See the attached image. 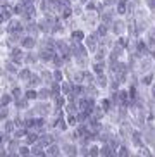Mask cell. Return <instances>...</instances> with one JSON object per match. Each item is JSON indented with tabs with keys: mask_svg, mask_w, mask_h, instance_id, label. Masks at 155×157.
I'll return each instance as SVG.
<instances>
[{
	"mask_svg": "<svg viewBox=\"0 0 155 157\" xmlns=\"http://www.w3.org/2000/svg\"><path fill=\"white\" fill-rule=\"evenodd\" d=\"M48 154H59V148H55V147H50V150H48Z\"/></svg>",
	"mask_w": 155,
	"mask_h": 157,
	"instance_id": "cell-7",
	"label": "cell"
},
{
	"mask_svg": "<svg viewBox=\"0 0 155 157\" xmlns=\"http://www.w3.org/2000/svg\"><path fill=\"white\" fill-rule=\"evenodd\" d=\"M26 97H28V98H35V97H36V93H35V92H28Z\"/></svg>",
	"mask_w": 155,
	"mask_h": 157,
	"instance_id": "cell-6",
	"label": "cell"
},
{
	"mask_svg": "<svg viewBox=\"0 0 155 157\" xmlns=\"http://www.w3.org/2000/svg\"><path fill=\"white\" fill-rule=\"evenodd\" d=\"M40 97L41 98H47V97H48V92H47V90H45V92H40Z\"/></svg>",
	"mask_w": 155,
	"mask_h": 157,
	"instance_id": "cell-8",
	"label": "cell"
},
{
	"mask_svg": "<svg viewBox=\"0 0 155 157\" xmlns=\"http://www.w3.org/2000/svg\"><path fill=\"white\" fill-rule=\"evenodd\" d=\"M52 142H54L52 135H45V138H41V143H43V145H50Z\"/></svg>",
	"mask_w": 155,
	"mask_h": 157,
	"instance_id": "cell-1",
	"label": "cell"
},
{
	"mask_svg": "<svg viewBox=\"0 0 155 157\" xmlns=\"http://www.w3.org/2000/svg\"><path fill=\"white\" fill-rule=\"evenodd\" d=\"M69 124L74 126V124H76V119H74V117H69Z\"/></svg>",
	"mask_w": 155,
	"mask_h": 157,
	"instance_id": "cell-11",
	"label": "cell"
},
{
	"mask_svg": "<svg viewBox=\"0 0 155 157\" xmlns=\"http://www.w3.org/2000/svg\"><path fill=\"white\" fill-rule=\"evenodd\" d=\"M33 154H35V155H41V154H43V150H41V148H38V147H35V148H33Z\"/></svg>",
	"mask_w": 155,
	"mask_h": 157,
	"instance_id": "cell-3",
	"label": "cell"
},
{
	"mask_svg": "<svg viewBox=\"0 0 155 157\" xmlns=\"http://www.w3.org/2000/svg\"><path fill=\"white\" fill-rule=\"evenodd\" d=\"M73 36H74V38H83V33L76 31V33H74V35H73Z\"/></svg>",
	"mask_w": 155,
	"mask_h": 157,
	"instance_id": "cell-10",
	"label": "cell"
},
{
	"mask_svg": "<svg viewBox=\"0 0 155 157\" xmlns=\"http://www.w3.org/2000/svg\"><path fill=\"white\" fill-rule=\"evenodd\" d=\"M21 154H23V155H28V154H29V150H28L26 147H23V148H21Z\"/></svg>",
	"mask_w": 155,
	"mask_h": 157,
	"instance_id": "cell-9",
	"label": "cell"
},
{
	"mask_svg": "<svg viewBox=\"0 0 155 157\" xmlns=\"http://www.w3.org/2000/svg\"><path fill=\"white\" fill-rule=\"evenodd\" d=\"M0 142H2V136H0Z\"/></svg>",
	"mask_w": 155,
	"mask_h": 157,
	"instance_id": "cell-12",
	"label": "cell"
},
{
	"mask_svg": "<svg viewBox=\"0 0 155 157\" xmlns=\"http://www.w3.org/2000/svg\"><path fill=\"white\" fill-rule=\"evenodd\" d=\"M91 155H96V154H100V150H98V148H96V147H93V148H91Z\"/></svg>",
	"mask_w": 155,
	"mask_h": 157,
	"instance_id": "cell-5",
	"label": "cell"
},
{
	"mask_svg": "<svg viewBox=\"0 0 155 157\" xmlns=\"http://www.w3.org/2000/svg\"><path fill=\"white\" fill-rule=\"evenodd\" d=\"M23 45L24 47H33V45H35V40H33V38H24Z\"/></svg>",
	"mask_w": 155,
	"mask_h": 157,
	"instance_id": "cell-2",
	"label": "cell"
},
{
	"mask_svg": "<svg viewBox=\"0 0 155 157\" xmlns=\"http://www.w3.org/2000/svg\"><path fill=\"white\" fill-rule=\"evenodd\" d=\"M28 142H29V143L36 142V135H28Z\"/></svg>",
	"mask_w": 155,
	"mask_h": 157,
	"instance_id": "cell-4",
	"label": "cell"
}]
</instances>
